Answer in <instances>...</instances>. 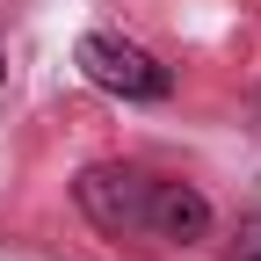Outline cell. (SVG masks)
Here are the masks:
<instances>
[{
  "instance_id": "obj_1",
  "label": "cell",
  "mask_w": 261,
  "mask_h": 261,
  "mask_svg": "<svg viewBox=\"0 0 261 261\" xmlns=\"http://www.w3.org/2000/svg\"><path fill=\"white\" fill-rule=\"evenodd\" d=\"M152 189H160V174L123 167V160H102V167H87L73 181L87 225L109 232V240H152Z\"/></svg>"
},
{
  "instance_id": "obj_2",
  "label": "cell",
  "mask_w": 261,
  "mask_h": 261,
  "mask_svg": "<svg viewBox=\"0 0 261 261\" xmlns=\"http://www.w3.org/2000/svg\"><path fill=\"white\" fill-rule=\"evenodd\" d=\"M80 73L102 87V94H123V102H167L174 94V73L160 65L152 51L109 37V29H94V37H80Z\"/></svg>"
},
{
  "instance_id": "obj_3",
  "label": "cell",
  "mask_w": 261,
  "mask_h": 261,
  "mask_svg": "<svg viewBox=\"0 0 261 261\" xmlns=\"http://www.w3.org/2000/svg\"><path fill=\"white\" fill-rule=\"evenodd\" d=\"M203 232H211V203H203V189H189V181H160V189H152V240L196 247Z\"/></svg>"
},
{
  "instance_id": "obj_4",
  "label": "cell",
  "mask_w": 261,
  "mask_h": 261,
  "mask_svg": "<svg viewBox=\"0 0 261 261\" xmlns=\"http://www.w3.org/2000/svg\"><path fill=\"white\" fill-rule=\"evenodd\" d=\"M247 261H261V254H247Z\"/></svg>"
}]
</instances>
